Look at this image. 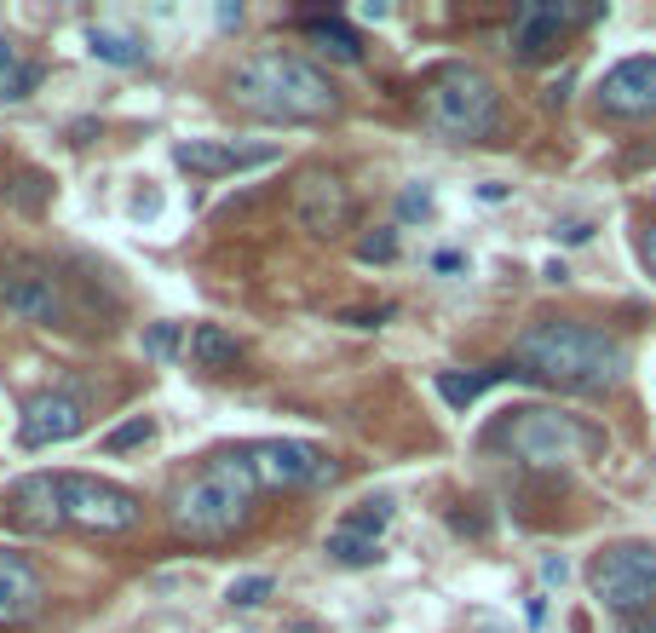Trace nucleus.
I'll return each instance as SVG.
<instances>
[{
	"instance_id": "20e7f679",
	"label": "nucleus",
	"mask_w": 656,
	"mask_h": 633,
	"mask_svg": "<svg viewBox=\"0 0 656 633\" xmlns=\"http://www.w3.org/2000/svg\"><path fill=\"white\" fill-rule=\"evenodd\" d=\"M421 116H426V127H432L444 144H478V139H490L495 133V121H501V98H495V87L478 70L449 64V70H438L432 81H426Z\"/></svg>"
},
{
	"instance_id": "473e14b6",
	"label": "nucleus",
	"mask_w": 656,
	"mask_h": 633,
	"mask_svg": "<svg viewBox=\"0 0 656 633\" xmlns=\"http://www.w3.org/2000/svg\"><path fill=\"white\" fill-rule=\"evenodd\" d=\"M622 633H656V610H651V616H639V622H628Z\"/></svg>"
},
{
	"instance_id": "9d476101",
	"label": "nucleus",
	"mask_w": 656,
	"mask_h": 633,
	"mask_svg": "<svg viewBox=\"0 0 656 633\" xmlns=\"http://www.w3.org/2000/svg\"><path fill=\"white\" fill-rule=\"evenodd\" d=\"M0 305L6 311H18L24 323H64V288H58V277H52L47 265H29V259H18V265H6L0 271Z\"/></svg>"
},
{
	"instance_id": "f257e3e1",
	"label": "nucleus",
	"mask_w": 656,
	"mask_h": 633,
	"mask_svg": "<svg viewBox=\"0 0 656 633\" xmlns=\"http://www.w3.org/2000/svg\"><path fill=\"white\" fill-rule=\"evenodd\" d=\"M518 375L547 380L559 392H610L628 380V346L587 323H530L513 340Z\"/></svg>"
},
{
	"instance_id": "6e6552de",
	"label": "nucleus",
	"mask_w": 656,
	"mask_h": 633,
	"mask_svg": "<svg viewBox=\"0 0 656 633\" xmlns=\"http://www.w3.org/2000/svg\"><path fill=\"white\" fill-rule=\"evenodd\" d=\"M242 461H248L259 490H311V484H328V478H334V467L323 461V449L300 444V438H265V444L242 449Z\"/></svg>"
},
{
	"instance_id": "aec40b11",
	"label": "nucleus",
	"mask_w": 656,
	"mask_h": 633,
	"mask_svg": "<svg viewBox=\"0 0 656 633\" xmlns=\"http://www.w3.org/2000/svg\"><path fill=\"white\" fill-rule=\"evenodd\" d=\"M87 47H93V58H104V64H121V70H127V64H144V41L139 35H121V29H87Z\"/></svg>"
},
{
	"instance_id": "c756f323",
	"label": "nucleus",
	"mask_w": 656,
	"mask_h": 633,
	"mask_svg": "<svg viewBox=\"0 0 656 633\" xmlns=\"http://www.w3.org/2000/svg\"><path fill=\"white\" fill-rule=\"evenodd\" d=\"M553 236H559V242H587L593 225H587V219H564V225H553Z\"/></svg>"
},
{
	"instance_id": "2f4dec72",
	"label": "nucleus",
	"mask_w": 656,
	"mask_h": 633,
	"mask_svg": "<svg viewBox=\"0 0 656 633\" xmlns=\"http://www.w3.org/2000/svg\"><path fill=\"white\" fill-rule=\"evenodd\" d=\"M18 70V52H12V41H0V87H6V75Z\"/></svg>"
},
{
	"instance_id": "a878e982",
	"label": "nucleus",
	"mask_w": 656,
	"mask_h": 633,
	"mask_svg": "<svg viewBox=\"0 0 656 633\" xmlns=\"http://www.w3.org/2000/svg\"><path fill=\"white\" fill-rule=\"evenodd\" d=\"M35 87H41V64H24V58H18V70L6 75V87H0V104H18V98H29Z\"/></svg>"
},
{
	"instance_id": "c85d7f7f",
	"label": "nucleus",
	"mask_w": 656,
	"mask_h": 633,
	"mask_svg": "<svg viewBox=\"0 0 656 633\" xmlns=\"http://www.w3.org/2000/svg\"><path fill=\"white\" fill-rule=\"evenodd\" d=\"M386 317H392V305H380V311H346V323H352V329H380Z\"/></svg>"
},
{
	"instance_id": "7ed1b4c3",
	"label": "nucleus",
	"mask_w": 656,
	"mask_h": 633,
	"mask_svg": "<svg viewBox=\"0 0 656 633\" xmlns=\"http://www.w3.org/2000/svg\"><path fill=\"white\" fill-rule=\"evenodd\" d=\"M254 495H259V484L242 455H213L208 467L179 490V501H173V530L190 541H225L248 524Z\"/></svg>"
},
{
	"instance_id": "5701e85b",
	"label": "nucleus",
	"mask_w": 656,
	"mask_h": 633,
	"mask_svg": "<svg viewBox=\"0 0 656 633\" xmlns=\"http://www.w3.org/2000/svg\"><path fill=\"white\" fill-rule=\"evenodd\" d=\"M277 593V582L271 576H236L231 587H225V605H236V610H254V605H265Z\"/></svg>"
},
{
	"instance_id": "423d86ee",
	"label": "nucleus",
	"mask_w": 656,
	"mask_h": 633,
	"mask_svg": "<svg viewBox=\"0 0 656 633\" xmlns=\"http://www.w3.org/2000/svg\"><path fill=\"white\" fill-rule=\"evenodd\" d=\"M587 587H593V599H599L610 616L656 610V553L651 547H639V541L605 547L599 559L587 564Z\"/></svg>"
},
{
	"instance_id": "ddd939ff",
	"label": "nucleus",
	"mask_w": 656,
	"mask_h": 633,
	"mask_svg": "<svg viewBox=\"0 0 656 633\" xmlns=\"http://www.w3.org/2000/svg\"><path fill=\"white\" fill-rule=\"evenodd\" d=\"M81 426H87V403L75 398V392H41V398H29L24 421H18V444L24 449L70 444Z\"/></svg>"
},
{
	"instance_id": "4468645a",
	"label": "nucleus",
	"mask_w": 656,
	"mask_h": 633,
	"mask_svg": "<svg viewBox=\"0 0 656 633\" xmlns=\"http://www.w3.org/2000/svg\"><path fill=\"white\" fill-rule=\"evenodd\" d=\"M173 162L196 173V179H225V173H248V167H271L277 150L271 144H225V139H185L173 144Z\"/></svg>"
},
{
	"instance_id": "f03ea898",
	"label": "nucleus",
	"mask_w": 656,
	"mask_h": 633,
	"mask_svg": "<svg viewBox=\"0 0 656 633\" xmlns=\"http://www.w3.org/2000/svg\"><path fill=\"white\" fill-rule=\"evenodd\" d=\"M231 104L259 121H323L334 116V81L317 64H305L300 52H248L231 70Z\"/></svg>"
},
{
	"instance_id": "dca6fc26",
	"label": "nucleus",
	"mask_w": 656,
	"mask_h": 633,
	"mask_svg": "<svg viewBox=\"0 0 656 633\" xmlns=\"http://www.w3.org/2000/svg\"><path fill=\"white\" fill-rule=\"evenodd\" d=\"M12 518L35 530V536H52L64 530V507H58V472H29L12 484Z\"/></svg>"
},
{
	"instance_id": "f3484780",
	"label": "nucleus",
	"mask_w": 656,
	"mask_h": 633,
	"mask_svg": "<svg viewBox=\"0 0 656 633\" xmlns=\"http://www.w3.org/2000/svg\"><path fill=\"white\" fill-rule=\"evenodd\" d=\"M190 357H196L202 369H231L236 357H242V346H236V334H225L219 323H196V329H190Z\"/></svg>"
},
{
	"instance_id": "39448f33",
	"label": "nucleus",
	"mask_w": 656,
	"mask_h": 633,
	"mask_svg": "<svg viewBox=\"0 0 656 633\" xmlns=\"http://www.w3.org/2000/svg\"><path fill=\"white\" fill-rule=\"evenodd\" d=\"M501 444L513 449L524 467L553 472L587 461L593 449H605V432L587 426L582 415H564V409H518L513 421L501 426Z\"/></svg>"
},
{
	"instance_id": "393cba45",
	"label": "nucleus",
	"mask_w": 656,
	"mask_h": 633,
	"mask_svg": "<svg viewBox=\"0 0 656 633\" xmlns=\"http://www.w3.org/2000/svg\"><path fill=\"white\" fill-rule=\"evenodd\" d=\"M150 432H156V421H150V415H133V421H121L116 432L104 438V449H110V455H121V449H139Z\"/></svg>"
},
{
	"instance_id": "cd10ccee",
	"label": "nucleus",
	"mask_w": 656,
	"mask_h": 633,
	"mask_svg": "<svg viewBox=\"0 0 656 633\" xmlns=\"http://www.w3.org/2000/svg\"><path fill=\"white\" fill-rule=\"evenodd\" d=\"M398 213H403V219H432V190H426V185H409V190L398 196Z\"/></svg>"
},
{
	"instance_id": "412c9836",
	"label": "nucleus",
	"mask_w": 656,
	"mask_h": 633,
	"mask_svg": "<svg viewBox=\"0 0 656 633\" xmlns=\"http://www.w3.org/2000/svg\"><path fill=\"white\" fill-rule=\"evenodd\" d=\"M392 524V495H369V501H357L352 513L340 518L334 530H346V536H363V541H375L380 530Z\"/></svg>"
},
{
	"instance_id": "bb28decb",
	"label": "nucleus",
	"mask_w": 656,
	"mask_h": 633,
	"mask_svg": "<svg viewBox=\"0 0 656 633\" xmlns=\"http://www.w3.org/2000/svg\"><path fill=\"white\" fill-rule=\"evenodd\" d=\"M357 259H369V265H392L398 259V231H375L357 242Z\"/></svg>"
},
{
	"instance_id": "2eb2a0df",
	"label": "nucleus",
	"mask_w": 656,
	"mask_h": 633,
	"mask_svg": "<svg viewBox=\"0 0 656 633\" xmlns=\"http://www.w3.org/2000/svg\"><path fill=\"white\" fill-rule=\"evenodd\" d=\"M41 599H47V582L35 576V564L0 547V628H24L29 616H41Z\"/></svg>"
},
{
	"instance_id": "f8f14e48",
	"label": "nucleus",
	"mask_w": 656,
	"mask_h": 633,
	"mask_svg": "<svg viewBox=\"0 0 656 633\" xmlns=\"http://www.w3.org/2000/svg\"><path fill=\"white\" fill-rule=\"evenodd\" d=\"M599 110L616 121H645L656 116V58H622L599 81Z\"/></svg>"
},
{
	"instance_id": "9b49d317",
	"label": "nucleus",
	"mask_w": 656,
	"mask_h": 633,
	"mask_svg": "<svg viewBox=\"0 0 656 633\" xmlns=\"http://www.w3.org/2000/svg\"><path fill=\"white\" fill-rule=\"evenodd\" d=\"M294 219H300L311 236H334L352 225V190L340 185V173L328 167H305L294 179Z\"/></svg>"
},
{
	"instance_id": "4be33fe9",
	"label": "nucleus",
	"mask_w": 656,
	"mask_h": 633,
	"mask_svg": "<svg viewBox=\"0 0 656 633\" xmlns=\"http://www.w3.org/2000/svg\"><path fill=\"white\" fill-rule=\"evenodd\" d=\"M323 553H328V559H334V564H352V570H363V564H375V559H380V541L346 536V530H328Z\"/></svg>"
},
{
	"instance_id": "a211bd4d",
	"label": "nucleus",
	"mask_w": 656,
	"mask_h": 633,
	"mask_svg": "<svg viewBox=\"0 0 656 633\" xmlns=\"http://www.w3.org/2000/svg\"><path fill=\"white\" fill-rule=\"evenodd\" d=\"M507 375H518V369H484V375H455V369H444V375H438V398H444L449 409H467V403H478L495 380H507Z\"/></svg>"
},
{
	"instance_id": "1a4fd4ad",
	"label": "nucleus",
	"mask_w": 656,
	"mask_h": 633,
	"mask_svg": "<svg viewBox=\"0 0 656 633\" xmlns=\"http://www.w3.org/2000/svg\"><path fill=\"white\" fill-rule=\"evenodd\" d=\"M605 6H564V0H524L513 12V58L518 64H536L564 41L570 24H593Z\"/></svg>"
},
{
	"instance_id": "0eeeda50",
	"label": "nucleus",
	"mask_w": 656,
	"mask_h": 633,
	"mask_svg": "<svg viewBox=\"0 0 656 633\" xmlns=\"http://www.w3.org/2000/svg\"><path fill=\"white\" fill-rule=\"evenodd\" d=\"M58 507H64V524L93 530V536H121L144 518L139 495L93 472H58Z\"/></svg>"
},
{
	"instance_id": "6ab92c4d",
	"label": "nucleus",
	"mask_w": 656,
	"mask_h": 633,
	"mask_svg": "<svg viewBox=\"0 0 656 633\" xmlns=\"http://www.w3.org/2000/svg\"><path fill=\"white\" fill-rule=\"evenodd\" d=\"M305 35H311L328 58H340V64H357V58H363V41H357L340 18H305Z\"/></svg>"
},
{
	"instance_id": "7c9ffc66",
	"label": "nucleus",
	"mask_w": 656,
	"mask_h": 633,
	"mask_svg": "<svg viewBox=\"0 0 656 633\" xmlns=\"http://www.w3.org/2000/svg\"><path fill=\"white\" fill-rule=\"evenodd\" d=\"M639 259H645V271L656 277V219L645 225V231H639Z\"/></svg>"
},
{
	"instance_id": "b1692460",
	"label": "nucleus",
	"mask_w": 656,
	"mask_h": 633,
	"mask_svg": "<svg viewBox=\"0 0 656 633\" xmlns=\"http://www.w3.org/2000/svg\"><path fill=\"white\" fill-rule=\"evenodd\" d=\"M144 357L173 363V357H179V323H150V329H144Z\"/></svg>"
},
{
	"instance_id": "72a5a7b5",
	"label": "nucleus",
	"mask_w": 656,
	"mask_h": 633,
	"mask_svg": "<svg viewBox=\"0 0 656 633\" xmlns=\"http://www.w3.org/2000/svg\"><path fill=\"white\" fill-rule=\"evenodd\" d=\"M288 633H317V628H311V622H294V628H288Z\"/></svg>"
}]
</instances>
